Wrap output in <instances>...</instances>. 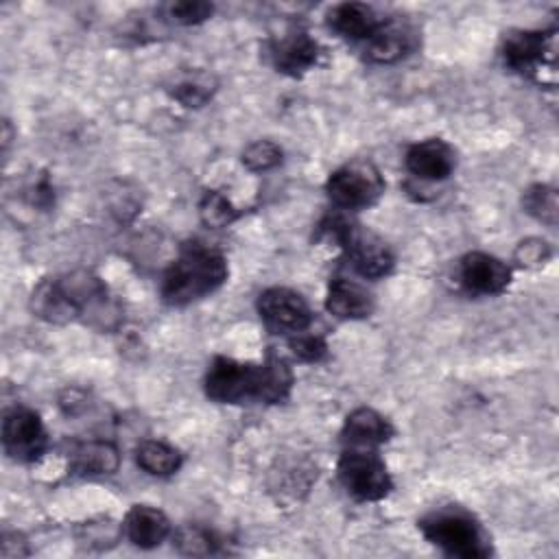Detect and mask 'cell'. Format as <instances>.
<instances>
[{
  "label": "cell",
  "mask_w": 559,
  "mask_h": 559,
  "mask_svg": "<svg viewBox=\"0 0 559 559\" xmlns=\"http://www.w3.org/2000/svg\"><path fill=\"white\" fill-rule=\"evenodd\" d=\"M290 389L293 371L275 354L260 365L216 356L205 373V395L218 404H277L288 397Z\"/></svg>",
  "instance_id": "1"
},
{
  "label": "cell",
  "mask_w": 559,
  "mask_h": 559,
  "mask_svg": "<svg viewBox=\"0 0 559 559\" xmlns=\"http://www.w3.org/2000/svg\"><path fill=\"white\" fill-rule=\"evenodd\" d=\"M227 280V262L223 253L201 242H190L168 266L162 280V297L170 306L192 304Z\"/></svg>",
  "instance_id": "2"
},
{
  "label": "cell",
  "mask_w": 559,
  "mask_h": 559,
  "mask_svg": "<svg viewBox=\"0 0 559 559\" xmlns=\"http://www.w3.org/2000/svg\"><path fill=\"white\" fill-rule=\"evenodd\" d=\"M419 528L424 537L441 548L445 555L463 559H483L489 557L491 546L483 526L472 513L461 507H443L428 513Z\"/></svg>",
  "instance_id": "3"
},
{
  "label": "cell",
  "mask_w": 559,
  "mask_h": 559,
  "mask_svg": "<svg viewBox=\"0 0 559 559\" xmlns=\"http://www.w3.org/2000/svg\"><path fill=\"white\" fill-rule=\"evenodd\" d=\"M323 229L347 253L354 269L369 280H378L391 273L395 260L384 240H380L367 227L352 223L345 216H330Z\"/></svg>",
  "instance_id": "4"
},
{
  "label": "cell",
  "mask_w": 559,
  "mask_h": 559,
  "mask_svg": "<svg viewBox=\"0 0 559 559\" xmlns=\"http://www.w3.org/2000/svg\"><path fill=\"white\" fill-rule=\"evenodd\" d=\"M338 480L349 496L365 502L382 500L391 489L393 480L386 472L384 461L369 448H349L338 459Z\"/></svg>",
  "instance_id": "5"
},
{
  "label": "cell",
  "mask_w": 559,
  "mask_h": 559,
  "mask_svg": "<svg viewBox=\"0 0 559 559\" xmlns=\"http://www.w3.org/2000/svg\"><path fill=\"white\" fill-rule=\"evenodd\" d=\"M325 190L334 205L343 210H362L382 197L384 181L371 162H352L330 175Z\"/></svg>",
  "instance_id": "6"
},
{
  "label": "cell",
  "mask_w": 559,
  "mask_h": 559,
  "mask_svg": "<svg viewBox=\"0 0 559 559\" xmlns=\"http://www.w3.org/2000/svg\"><path fill=\"white\" fill-rule=\"evenodd\" d=\"M502 59L511 70L542 81V72L555 74V33L513 31L504 37Z\"/></svg>",
  "instance_id": "7"
},
{
  "label": "cell",
  "mask_w": 559,
  "mask_h": 559,
  "mask_svg": "<svg viewBox=\"0 0 559 559\" xmlns=\"http://www.w3.org/2000/svg\"><path fill=\"white\" fill-rule=\"evenodd\" d=\"M258 314L264 325L277 334H299L312 323L308 301L286 286L262 290L258 297Z\"/></svg>",
  "instance_id": "8"
},
{
  "label": "cell",
  "mask_w": 559,
  "mask_h": 559,
  "mask_svg": "<svg viewBox=\"0 0 559 559\" xmlns=\"http://www.w3.org/2000/svg\"><path fill=\"white\" fill-rule=\"evenodd\" d=\"M2 445L13 461H20V463L37 461L48 445L46 428L39 415L24 406L11 408L2 419Z\"/></svg>",
  "instance_id": "9"
},
{
  "label": "cell",
  "mask_w": 559,
  "mask_h": 559,
  "mask_svg": "<svg viewBox=\"0 0 559 559\" xmlns=\"http://www.w3.org/2000/svg\"><path fill=\"white\" fill-rule=\"evenodd\" d=\"M461 284L476 295H498L511 282L509 266L496 255L472 251L459 264Z\"/></svg>",
  "instance_id": "10"
},
{
  "label": "cell",
  "mask_w": 559,
  "mask_h": 559,
  "mask_svg": "<svg viewBox=\"0 0 559 559\" xmlns=\"http://www.w3.org/2000/svg\"><path fill=\"white\" fill-rule=\"evenodd\" d=\"M454 166H456L454 148L439 138H428L424 142L413 144L406 151L408 173L424 181L448 179L452 175Z\"/></svg>",
  "instance_id": "11"
},
{
  "label": "cell",
  "mask_w": 559,
  "mask_h": 559,
  "mask_svg": "<svg viewBox=\"0 0 559 559\" xmlns=\"http://www.w3.org/2000/svg\"><path fill=\"white\" fill-rule=\"evenodd\" d=\"M415 48V31L397 20H382L365 41V57L373 63H393Z\"/></svg>",
  "instance_id": "12"
},
{
  "label": "cell",
  "mask_w": 559,
  "mask_h": 559,
  "mask_svg": "<svg viewBox=\"0 0 559 559\" xmlns=\"http://www.w3.org/2000/svg\"><path fill=\"white\" fill-rule=\"evenodd\" d=\"M271 57L280 72L299 76L319 59V44L306 31H290L271 44Z\"/></svg>",
  "instance_id": "13"
},
{
  "label": "cell",
  "mask_w": 559,
  "mask_h": 559,
  "mask_svg": "<svg viewBox=\"0 0 559 559\" xmlns=\"http://www.w3.org/2000/svg\"><path fill=\"white\" fill-rule=\"evenodd\" d=\"M393 437V426L378 411L360 406L352 411L343 426V439L352 448H376Z\"/></svg>",
  "instance_id": "14"
},
{
  "label": "cell",
  "mask_w": 559,
  "mask_h": 559,
  "mask_svg": "<svg viewBox=\"0 0 559 559\" xmlns=\"http://www.w3.org/2000/svg\"><path fill=\"white\" fill-rule=\"evenodd\" d=\"M124 533L138 548H155L170 535V522L164 511L146 504H135L124 518Z\"/></svg>",
  "instance_id": "15"
},
{
  "label": "cell",
  "mask_w": 559,
  "mask_h": 559,
  "mask_svg": "<svg viewBox=\"0 0 559 559\" xmlns=\"http://www.w3.org/2000/svg\"><path fill=\"white\" fill-rule=\"evenodd\" d=\"M325 308L338 319H365L373 312V297L360 284L334 277L328 286Z\"/></svg>",
  "instance_id": "16"
},
{
  "label": "cell",
  "mask_w": 559,
  "mask_h": 559,
  "mask_svg": "<svg viewBox=\"0 0 559 559\" xmlns=\"http://www.w3.org/2000/svg\"><path fill=\"white\" fill-rule=\"evenodd\" d=\"M380 22L382 20L376 15V11L362 2H343L328 13V24L341 37H347L352 41H362V44L373 35Z\"/></svg>",
  "instance_id": "17"
},
{
  "label": "cell",
  "mask_w": 559,
  "mask_h": 559,
  "mask_svg": "<svg viewBox=\"0 0 559 559\" xmlns=\"http://www.w3.org/2000/svg\"><path fill=\"white\" fill-rule=\"evenodd\" d=\"M118 463V450L109 441H83L70 452V467L81 476L114 474Z\"/></svg>",
  "instance_id": "18"
},
{
  "label": "cell",
  "mask_w": 559,
  "mask_h": 559,
  "mask_svg": "<svg viewBox=\"0 0 559 559\" xmlns=\"http://www.w3.org/2000/svg\"><path fill=\"white\" fill-rule=\"evenodd\" d=\"M138 465L151 476H170L181 467V452L166 441L146 439L135 450Z\"/></svg>",
  "instance_id": "19"
},
{
  "label": "cell",
  "mask_w": 559,
  "mask_h": 559,
  "mask_svg": "<svg viewBox=\"0 0 559 559\" xmlns=\"http://www.w3.org/2000/svg\"><path fill=\"white\" fill-rule=\"evenodd\" d=\"M33 312L50 323H68L72 321V310L57 284V280H44L31 295Z\"/></svg>",
  "instance_id": "20"
},
{
  "label": "cell",
  "mask_w": 559,
  "mask_h": 559,
  "mask_svg": "<svg viewBox=\"0 0 559 559\" xmlns=\"http://www.w3.org/2000/svg\"><path fill=\"white\" fill-rule=\"evenodd\" d=\"M522 205L537 221H542L546 225L557 223L559 203H557V190L552 186H546V183L531 186L522 197Z\"/></svg>",
  "instance_id": "21"
},
{
  "label": "cell",
  "mask_w": 559,
  "mask_h": 559,
  "mask_svg": "<svg viewBox=\"0 0 559 559\" xmlns=\"http://www.w3.org/2000/svg\"><path fill=\"white\" fill-rule=\"evenodd\" d=\"M214 94V81L210 74L203 72H194L188 79H181L179 83H175L173 96L186 105V107H201L205 105Z\"/></svg>",
  "instance_id": "22"
},
{
  "label": "cell",
  "mask_w": 559,
  "mask_h": 559,
  "mask_svg": "<svg viewBox=\"0 0 559 559\" xmlns=\"http://www.w3.org/2000/svg\"><path fill=\"white\" fill-rule=\"evenodd\" d=\"M199 214H201V221L214 229L227 227L238 216V212L234 210L229 199L216 190H207L203 194V199L199 203Z\"/></svg>",
  "instance_id": "23"
},
{
  "label": "cell",
  "mask_w": 559,
  "mask_h": 559,
  "mask_svg": "<svg viewBox=\"0 0 559 559\" xmlns=\"http://www.w3.org/2000/svg\"><path fill=\"white\" fill-rule=\"evenodd\" d=\"M282 162V148L271 140H255L242 153V164L253 173H264Z\"/></svg>",
  "instance_id": "24"
},
{
  "label": "cell",
  "mask_w": 559,
  "mask_h": 559,
  "mask_svg": "<svg viewBox=\"0 0 559 559\" xmlns=\"http://www.w3.org/2000/svg\"><path fill=\"white\" fill-rule=\"evenodd\" d=\"M175 544L186 555H210L216 550V539L212 533L199 526H183L175 533Z\"/></svg>",
  "instance_id": "25"
},
{
  "label": "cell",
  "mask_w": 559,
  "mask_h": 559,
  "mask_svg": "<svg viewBox=\"0 0 559 559\" xmlns=\"http://www.w3.org/2000/svg\"><path fill=\"white\" fill-rule=\"evenodd\" d=\"M214 7L210 2L203 0H183V2H175L168 7V15L183 26H192V24H201L212 15Z\"/></svg>",
  "instance_id": "26"
},
{
  "label": "cell",
  "mask_w": 559,
  "mask_h": 559,
  "mask_svg": "<svg viewBox=\"0 0 559 559\" xmlns=\"http://www.w3.org/2000/svg\"><path fill=\"white\" fill-rule=\"evenodd\" d=\"M288 345L290 352L304 362H317L328 354V343L317 334H297Z\"/></svg>",
  "instance_id": "27"
},
{
  "label": "cell",
  "mask_w": 559,
  "mask_h": 559,
  "mask_svg": "<svg viewBox=\"0 0 559 559\" xmlns=\"http://www.w3.org/2000/svg\"><path fill=\"white\" fill-rule=\"evenodd\" d=\"M550 258V247L542 238L522 240L515 249V262L522 266H539Z\"/></svg>",
  "instance_id": "28"
},
{
  "label": "cell",
  "mask_w": 559,
  "mask_h": 559,
  "mask_svg": "<svg viewBox=\"0 0 559 559\" xmlns=\"http://www.w3.org/2000/svg\"><path fill=\"white\" fill-rule=\"evenodd\" d=\"M111 528H118V526H114L111 522H100V524L90 522V524L85 526V537H83V539H87L85 544H87V546H94V548L111 546L114 539H118V533H109V535H107V531H111Z\"/></svg>",
  "instance_id": "29"
}]
</instances>
